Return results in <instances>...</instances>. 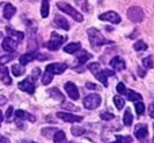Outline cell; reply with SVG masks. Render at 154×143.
Returning a JSON list of instances; mask_svg holds the SVG:
<instances>
[{"label":"cell","instance_id":"f35d334b","mask_svg":"<svg viewBox=\"0 0 154 143\" xmlns=\"http://www.w3.org/2000/svg\"><path fill=\"white\" fill-rule=\"evenodd\" d=\"M56 128H43L42 130V135L46 136V138H49V136H51V134L56 132Z\"/></svg>","mask_w":154,"mask_h":143},{"label":"cell","instance_id":"f907efd6","mask_svg":"<svg viewBox=\"0 0 154 143\" xmlns=\"http://www.w3.org/2000/svg\"><path fill=\"white\" fill-rule=\"evenodd\" d=\"M111 143H122V142H120V141H118V139H116V142H111Z\"/></svg>","mask_w":154,"mask_h":143},{"label":"cell","instance_id":"b9f144b4","mask_svg":"<svg viewBox=\"0 0 154 143\" xmlns=\"http://www.w3.org/2000/svg\"><path fill=\"white\" fill-rule=\"evenodd\" d=\"M12 114H14V107H8L7 108V112H5V120H8L10 122L11 117H12Z\"/></svg>","mask_w":154,"mask_h":143},{"label":"cell","instance_id":"74e56055","mask_svg":"<svg viewBox=\"0 0 154 143\" xmlns=\"http://www.w3.org/2000/svg\"><path fill=\"white\" fill-rule=\"evenodd\" d=\"M116 92L119 93V95H125V93L127 92V88L125 87V84H123V82H119V84L116 85Z\"/></svg>","mask_w":154,"mask_h":143},{"label":"cell","instance_id":"277c9868","mask_svg":"<svg viewBox=\"0 0 154 143\" xmlns=\"http://www.w3.org/2000/svg\"><path fill=\"white\" fill-rule=\"evenodd\" d=\"M127 18L130 19L131 22L134 23H141L145 18V14H143V10L138 5H134V7H130L127 11Z\"/></svg>","mask_w":154,"mask_h":143},{"label":"cell","instance_id":"e0dca14e","mask_svg":"<svg viewBox=\"0 0 154 143\" xmlns=\"http://www.w3.org/2000/svg\"><path fill=\"white\" fill-rule=\"evenodd\" d=\"M54 23H56L60 29L65 30V31L69 30V23H68L66 19H65L64 16H61V15H56V18H54Z\"/></svg>","mask_w":154,"mask_h":143},{"label":"cell","instance_id":"816d5d0a","mask_svg":"<svg viewBox=\"0 0 154 143\" xmlns=\"http://www.w3.org/2000/svg\"><path fill=\"white\" fill-rule=\"evenodd\" d=\"M97 2H99V3H103V0H97Z\"/></svg>","mask_w":154,"mask_h":143},{"label":"cell","instance_id":"ee69618b","mask_svg":"<svg viewBox=\"0 0 154 143\" xmlns=\"http://www.w3.org/2000/svg\"><path fill=\"white\" fill-rule=\"evenodd\" d=\"M147 111H149L150 117H154V101H153V103L149 105V108H147Z\"/></svg>","mask_w":154,"mask_h":143},{"label":"cell","instance_id":"ffe728a7","mask_svg":"<svg viewBox=\"0 0 154 143\" xmlns=\"http://www.w3.org/2000/svg\"><path fill=\"white\" fill-rule=\"evenodd\" d=\"M49 96L53 99H56L57 101H60V103H64V95L61 93V90L58 89V88H51V89H49Z\"/></svg>","mask_w":154,"mask_h":143},{"label":"cell","instance_id":"60d3db41","mask_svg":"<svg viewBox=\"0 0 154 143\" xmlns=\"http://www.w3.org/2000/svg\"><path fill=\"white\" fill-rule=\"evenodd\" d=\"M100 117H101L103 120H112L115 116H114L112 114H109V112H101V114H100Z\"/></svg>","mask_w":154,"mask_h":143},{"label":"cell","instance_id":"cb8c5ba5","mask_svg":"<svg viewBox=\"0 0 154 143\" xmlns=\"http://www.w3.org/2000/svg\"><path fill=\"white\" fill-rule=\"evenodd\" d=\"M49 12H50L49 0H42V4H41V16H42V18H48Z\"/></svg>","mask_w":154,"mask_h":143},{"label":"cell","instance_id":"ab89813d","mask_svg":"<svg viewBox=\"0 0 154 143\" xmlns=\"http://www.w3.org/2000/svg\"><path fill=\"white\" fill-rule=\"evenodd\" d=\"M118 141H120L122 143H133V138H130V136H122V135H118L116 136Z\"/></svg>","mask_w":154,"mask_h":143},{"label":"cell","instance_id":"ba28073f","mask_svg":"<svg viewBox=\"0 0 154 143\" xmlns=\"http://www.w3.org/2000/svg\"><path fill=\"white\" fill-rule=\"evenodd\" d=\"M99 19H100V20L109 22V23H114V24H118L122 22L120 15L118 12H114V11H108V12L100 14V15H99Z\"/></svg>","mask_w":154,"mask_h":143},{"label":"cell","instance_id":"4316f807","mask_svg":"<svg viewBox=\"0 0 154 143\" xmlns=\"http://www.w3.org/2000/svg\"><path fill=\"white\" fill-rule=\"evenodd\" d=\"M53 141H54V143H64L65 142V132L64 131L57 130L56 132H54Z\"/></svg>","mask_w":154,"mask_h":143},{"label":"cell","instance_id":"f5cc1de1","mask_svg":"<svg viewBox=\"0 0 154 143\" xmlns=\"http://www.w3.org/2000/svg\"><path fill=\"white\" fill-rule=\"evenodd\" d=\"M152 143H154V136H153V141H152Z\"/></svg>","mask_w":154,"mask_h":143},{"label":"cell","instance_id":"3957f363","mask_svg":"<svg viewBox=\"0 0 154 143\" xmlns=\"http://www.w3.org/2000/svg\"><path fill=\"white\" fill-rule=\"evenodd\" d=\"M65 39H66L65 37H62V35L57 34L56 31H53L51 32V38L49 39V42L46 43V47H48L49 50H58L62 46V43L65 42Z\"/></svg>","mask_w":154,"mask_h":143},{"label":"cell","instance_id":"836d02e7","mask_svg":"<svg viewBox=\"0 0 154 143\" xmlns=\"http://www.w3.org/2000/svg\"><path fill=\"white\" fill-rule=\"evenodd\" d=\"M51 81H53V74L49 73V72H46V73L43 74V77H42V84L48 85V84H50Z\"/></svg>","mask_w":154,"mask_h":143},{"label":"cell","instance_id":"9c48e42d","mask_svg":"<svg viewBox=\"0 0 154 143\" xmlns=\"http://www.w3.org/2000/svg\"><path fill=\"white\" fill-rule=\"evenodd\" d=\"M32 81H34V80H32L31 77H27V78H24L23 81H20L18 84L19 89L23 90V92H26V93H29V95H32V93L35 92V84Z\"/></svg>","mask_w":154,"mask_h":143},{"label":"cell","instance_id":"7402d4cb","mask_svg":"<svg viewBox=\"0 0 154 143\" xmlns=\"http://www.w3.org/2000/svg\"><path fill=\"white\" fill-rule=\"evenodd\" d=\"M92 58V54L91 53H88V51H85V50H80V54H79V57H77V65H82V64H85V62L88 61V59H91Z\"/></svg>","mask_w":154,"mask_h":143},{"label":"cell","instance_id":"f1b7e54d","mask_svg":"<svg viewBox=\"0 0 154 143\" xmlns=\"http://www.w3.org/2000/svg\"><path fill=\"white\" fill-rule=\"evenodd\" d=\"M134 50L137 51H143V50H147V43L143 42L142 39L137 41L135 43H134Z\"/></svg>","mask_w":154,"mask_h":143},{"label":"cell","instance_id":"4fadbf2b","mask_svg":"<svg viewBox=\"0 0 154 143\" xmlns=\"http://www.w3.org/2000/svg\"><path fill=\"white\" fill-rule=\"evenodd\" d=\"M114 74H115V72H112V70H109V69H104V70H99L97 73L95 74V76H96V78H97L99 81H100L101 84L104 85V87H108L107 78H108V77H111V76H114Z\"/></svg>","mask_w":154,"mask_h":143},{"label":"cell","instance_id":"11a10c76","mask_svg":"<svg viewBox=\"0 0 154 143\" xmlns=\"http://www.w3.org/2000/svg\"><path fill=\"white\" fill-rule=\"evenodd\" d=\"M153 128H154V124H153Z\"/></svg>","mask_w":154,"mask_h":143},{"label":"cell","instance_id":"d6a6232c","mask_svg":"<svg viewBox=\"0 0 154 143\" xmlns=\"http://www.w3.org/2000/svg\"><path fill=\"white\" fill-rule=\"evenodd\" d=\"M142 65H143L145 69H152V68L154 66L153 57L149 56V57H146V58H143V59H142Z\"/></svg>","mask_w":154,"mask_h":143},{"label":"cell","instance_id":"52a82bcc","mask_svg":"<svg viewBox=\"0 0 154 143\" xmlns=\"http://www.w3.org/2000/svg\"><path fill=\"white\" fill-rule=\"evenodd\" d=\"M134 134H135V138L138 139L141 143H147L149 142V130H147V126L137 124L135 130H134Z\"/></svg>","mask_w":154,"mask_h":143},{"label":"cell","instance_id":"d6986e66","mask_svg":"<svg viewBox=\"0 0 154 143\" xmlns=\"http://www.w3.org/2000/svg\"><path fill=\"white\" fill-rule=\"evenodd\" d=\"M15 14H16V8L14 7L12 4H10V3H8V4L4 5V10H3V15H4L5 19H11L14 15H15Z\"/></svg>","mask_w":154,"mask_h":143},{"label":"cell","instance_id":"9a60e30c","mask_svg":"<svg viewBox=\"0 0 154 143\" xmlns=\"http://www.w3.org/2000/svg\"><path fill=\"white\" fill-rule=\"evenodd\" d=\"M109 65H111L112 69L116 70V72L126 69V62H125V59L120 58V57H114V58L109 61Z\"/></svg>","mask_w":154,"mask_h":143},{"label":"cell","instance_id":"5bb4252c","mask_svg":"<svg viewBox=\"0 0 154 143\" xmlns=\"http://www.w3.org/2000/svg\"><path fill=\"white\" fill-rule=\"evenodd\" d=\"M65 90H66L68 96H69L72 100H79L80 99V95H79V89L73 82H66L65 84Z\"/></svg>","mask_w":154,"mask_h":143},{"label":"cell","instance_id":"bcb514c9","mask_svg":"<svg viewBox=\"0 0 154 143\" xmlns=\"http://www.w3.org/2000/svg\"><path fill=\"white\" fill-rule=\"evenodd\" d=\"M0 143H11V142L8 138H5V136H3L2 134H0Z\"/></svg>","mask_w":154,"mask_h":143},{"label":"cell","instance_id":"f6af8a7d","mask_svg":"<svg viewBox=\"0 0 154 143\" xmlns=\"http://www.w3.org/2000/svg\"><path fill=\"white\" fill-rule=\"evenodd\" d=\"M5 104H7V97L0 95V105H5Z\"/></svg>","mask_w":154,"mask_h":143},{"label":"cell","instance_id":"f546056e","mask_svg":"<svg viewBox=\"0 0 154 143\" xmlns=\"http://www.w3.org/2000/svg\"><path fill=\"white\" fill-rule=\"evenodd\" d=\"M75 3L81 8L84 12H91V8H89V4H88L87 0H75Z\"/></svg>","mask_w":154,"mask_h":143},{"label":"cell","instance_id":"d590c367","mask_svg":"<svg viewBox=\"0 0 154 143\" xmlns=\"http://www.w3.org/2000/svg\"><path fill=\"white\" fill-rule=\"evenodd\" d=\"M88 69H89L92 73H97L99 70H100V64H97V62H91L89 65H88Z\"/></svg>","mask_w":154,"mask_h":143},{"label":"cell","instance_id":"c3c4849f","mask_svg":"<svg viewBox=\"0 0 154 143\" xmlns=\"http://www.w3.org/2000/svg\"><path fill=\"white\" fill-rule=\"evenodd\" d=\"M85 87H87L88 89H96V88H97L95 84H91V82H87V85H85Z\"/></svg>","mask_w":154,"mask_h":143},{"label":"cell","instance_id":"8992f818","mask_svg":"<svg viewBox=\"0 0 154 143\" xmlns=\"http://www.w3.org/2000/svg\"><path fill=\"white\" fill-rule=\"evenodd\" d=\"M46 58H48V56H45V54H39L38 51H29V53L19 57V61H20V65L24 66L29 62L35 61V59H46Z\"/></svg>","mask_w":154,"mask_h":143},{"label":"cell","instance_id":"681fc988","mask_svg":"<svg viewBox=\"0 0 154 143\" xmlns=\"http://www.w3.org/2000/svg\"><path fill=\"white\" fill-rule=\"evenodd\" d=\"M3 119H4V116H3V114H2V111H0V122H3Z\"/></svg>","mask_w":154,"mask_h":143},{"label":"cell","instance_id":"603a6c76","mask_svg":"<svg viewBox=\"0 0 154 143\" xmlns=\"http://www.w3.org/2000/svg\"><path fill=\"white\" fill-rule=\"evenodd\" d=\"M126 95H127V99L130 101H134V103H137V101H142V96L139 95L138 92L133 90V89H127Z\"/></svg>","mask_w":154,"mask_h":143},{"label":"cell","instance_id":"7dc6e473","mask_svg":"<svg viewBox=\"0 0 154 143\" xmlns=\"http://www.w3.org/2000/svg\"><path fill=\"white\" fill-rule=\"evenodd\" d=\"M138 74H139V77H145L146 76V72H145V69H142V68H138Z\"/></svg>","mask_w":154,"mask_h":143},{"label":"cell","instance_id":"8d00e7d4","mask_svg":"<svg viewBox=\"0 0 154 143\" xmlns=\"http://www.w3.org/2000/svg\"><path fill=\"white\" fill-rule=\"evenodd\" d=\"M12 59H14V56H12V54H7V56L0 57V66H2V65H5L7 62L12 61Z\"/></svg>","mask_w":154,"mask_h":143},{"label":"cell","instance_id":"7a4b0ae2","mask_svg":"<svg viewBox=\"0 0 154 143\" xmlns=\"http://www.w3.org/2000/svg\"><path fill=\"white\" fill-rule=\"evenodd\" d=\"M57 7H58V10L64 11L65 14L70 15L76 22H82V20H84V16L81 15V12H79V11L75 10L73 7H70V4H68V3H65V2H58V3H57Z\"/></svg>","mask_w":154,"mask_h":143},{"label":"cell","instance_id":"30bf717a","mask_svg":"<svg viewBox=\"0 0 154 143\" xmlns=\"http://www.w3.org/2000/svg\"><path fill=\"white\" fill-rule=\"evenodd\" d=\"M57 117L64 122H68V123H79L82 120V116H79V115H73V114H69V112H57Z\"/></svg>","mask_w":154,"mask_h":143},{"label":"cell","instance_id":"1f68e13d","mask_svg":"<svg viewBox=\"0 0 154 143\" xmlns=\"http://www.w3.org/2000/svg\"><path fill=\"white\" fill-rule=\"evenodd\" d=\"M11 70H12V74L15 77H19V76H22V74L24 73V68H23V65H20V64H19V65H14Z\"/></svg>","mask_w":154,"mask_h":143},{"label":"cell","instance_id":"4dcf8cb0","mask_svg":"<svg viewBox=\"0 0 154 143\" xmlns=\"http://www.w3.org/2000/svg\"><path fill=\"white\" fill-rule=\"evenodd\" d=\"M70 132H72L73 136H81L82 134H85V130L81 126H73V127L70 128Z\"/></svg>","mask_w":154,"mask_h":143},{"label":"cell","instance_id":"8fae6325","mask_svg":"<svg viewBox=\"0 0 154 143\" xmlns=\"http://www.w3.org/2000/svg\"><path fill=\"white\" fill-rule=\"evenodd\" d=\"M66 69H68V65L64 64V62H61V64H49L46 66V72L51 73L53 76L54 74H62Z\"/></svg>","mask_w":154,"mask_h":143},{"label":"cell","instance_id":"d4e9b609","mask_svg":"<svg viewBox=\"0 0 154 143\" xmlns=\"http://www.w3.org/2000/svg\"><path fill=\"white\" fill-rule=\"evenodd\" d=\"M123 123H125V126H127V127H130V126L133 124V115H131L130 108H126L125 115H123Z\"/></svg>","mask_w":154,"mask_h":143},{"label":"cell","instance_id":"7bdbcfd3","mask_svg":"<svg viewBox=\"0 0 154 143\" xmlns=\"http://www.w3.org/2000/svg\"><path fill=\"white\" fill-rule=\"evenodd\" d=\"M39 76H41V69H39V68H35V69H32V77H31L32 80H37Z\"/></svg>","mask_w":154,"mask_h":143},{"label":"cell","instance_id":"2e32d148","mask_svg":"<svg viewBox=\"0 0 154 143\" xmlns=\"http://www.w3.org/2000/svg\"><path fill=\"white\" fill-rule=\"evenodd\" d=\"M16 119H22V120H29V122H35V116L26 111H22V109H18L15 112Z\"/></svg>","mask_w":154,"mask_h":143},{"label":"cell","instance_id":"ac0fdd59","mask_svg":"<svg viewBox=\"0 0 154 143\" xmlns=\"http://www.w3.org/2000/svg\"><path fill=\"white\" fill-rule=\"evenodd\" d=\"M0 77H2V81L4 85H11L12 81H11L10 73H8V69L5 66H0Z\"/></svg>","mask_w":154,"mask_h":143},{"label":"cell","instance_id":"6da1fadb","mask_svg":"<svg viewBox=\"0 0 154 143\" xmlns=\"http://www.w3.org/2000/svg\"><path fill=\"white\" fill-rule=\"evenodd\" d=\"M87 32H88V37H89L91 46H92V47H95V49L100 47V46H103V45H109V43H112V41L106 39V38L103 37V34H101L97 29H95V27L88 29Z\"/></svg>","mask_w":154,"mask_h":143},{"label":"cell","instance_id":"44dd1931","mask_svg":"<svg viewBox=\"0 0 154 143\" xmlns=\"http://www.w3.org/2000/svg\"><path fill=\"white\" fill-rule=\"evenodd\" d=\"M81 50V43L80 42H73V43H69V45H66L64 47V51L68 54H73L76 53V51Z\"/></svg>","mask_w":154,"mask_h":143},{"label":"cell","instance_id":"e575fe53","mask_svg":"<svg viewBox=\"0 0 154 143\" xmlns=\"http://www.w3.org/2000/svg\"><path fill=\"white\" fill-rule=\"evenodd\" d=\"M135 111H137V115H142L145 112V104L142 101H137L135 103Z\"/></svg>","mask_w":154,"mask_h":143},{"label":"cell","instance_id":"7c38bea8","mask_svg":"<svg viewBox=\"0 0 154 143\" xmlns=\"http://www.w3.org/2000/svg\"><path fill=\"white\" fill-rule=\"evenodd\" d=\"M2 46H3V49H4L5 51L12 53V51H15L16 47H18V41H15L14 38H11V37H7V38L3 39Z\"/></svg>","mask_w":154,"mask_h":143},{"label":"cell","instance_id":"484cf974","mask_svg":"<svg viewBox=\"0 0 154 143\" xmlns=\"http://www.w3.org/2000/svg\"><path fill=\"white\" fill-rule=\"evenodd\" d=\"M7 32L14 38H18V42L19 41H23L24 39V34L22 31H16V30H12L11 27H7Z\"/></svg>","mask_w":154,"mask_h":143},{"label":"cell","instance_id":"5b68a950","mask_svg":"<svg viewBox=\"0 0 154 143\" xmlns=\"http://www.w3.org/2000/svg\"><path fill=\"white\" fill-rule=\"evenodd\" d=\"M82 104H84V107L87 109H96L101 104V97L97 93H91L84 99Z\"/></svg>","mask_w":154,"mask_h":143},{"label":"cell","instance_id":"83f0119b","mask_svg":"<svg viewBox=\"0 0 154 143\" xmlns=\"http://www.w3.org/2000/svg\"><path fill=\"white\" fill-rule=\"evenodd\" d=\"M114 104L118 109H123V107H125V99H123L120 95L114 96Z\"/></svg>","mask_w":154,"mask_h":143},{"label":"cell","instance_id":"db71d44e","mask_svg":"<svg viewBox=\"0 0 154 143\" xmlns=\"http://www.w3.org/2000/svg\"><path fill=\"white\" fill-rule=\"evenodd\" d=\"M32 143H37V142H32Z\"/></svg>","mask_w":154,"mask_h":143}]
</instances>
